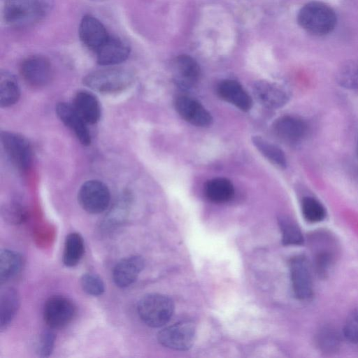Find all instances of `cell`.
Segmentation results:
<instances>
[{
  "mask_svg": "<svg viewBox=\"0 0 358 358\" xmlns=\"http://www.w3.org/2000/svg\"><path fill=\"white\" fill-rule=\"evenodd\" d=\"M173 75L176 82L180 86L191 87L199 80L201 70L196 61L187 55H181L173 61Z\"/></svg>",
  "mask_w": 358,
  "mask_h": 358,
  "instance_id": "obj_17",
  "label": "cell"
},
{
  "mask_svg": "<svg viewBox=\"0 0 358 358\" xmlns=\"http://www.w3.org/2000/svg\"><path fill=\"white\" fill-rule=\"evenodd\" d=\"M79 37L89 49L96 51L109 38L103 24L92 15H85L79 25Z\"/></svg>",
  "mask_w": 358,
  "mask_h": 358,
  "instance_id": "obj_13",
  "label": "cell"
},
{
  "mask_svg": "<svg viewBox=\"0 0 358 358\" xmlns=\"http://www.w3.org/2000/svg\"><path fill=\"white\" fill-rule=\"evenodd\" d=\"M20 89L15 77L8 71L0 73V105L2 108L10 107L17 102Z\"/></svg>",
  "mask_w": 358,
  "mask_h": 358,
  "instance_id": "obj_24",
  "label": "cell"
},
{
  "mask_svg": "<svg viewBox=\"0 0 358 358\" xmlns=\"http://www.w3.org/2000/svg\"><path fill=\"white\" fill-rule=\"evenodd\" d=\"M80 285L85 292L94 296H100L105 292L103 280L92 273L83 274L80 278Z\"/></svg>",
  "mask_w": 358,
  "mask_h": 358,
  "instance_id": "obj_31",
  "label": "cell"
},
{
  "mask_svg": "<svg viewBox=\"0 0 358 358\" xmlns=\"http://www.w3.org/2000/svg\"><path fill=\"white\" fill-rule=\"evenodd\" d=\"M43 12L40 0H5L3 17L14 27H24L36 22Z\"/></svg>",
  "mask_w": 358,
  "mask_h": 358,
  "instance_id": "obj_4",
  "label": "cell"
},
{
  "mask_svg": "<svg viewBox=\"0 0 358 358\" xmlns=\"http://www.w3.org/2000/svg\"><path fill=\"white\" fill-rule=\"evenodd\" d=\"M72 106L87 124H96L101 117V107L96 97L86 90L78 91Z\"/></svg>",
  "mask_w": 358,
  "mask_h": 358,
  "instance_id": "obj_20",
  "label": "cell"
},
{
  "mask_svg": "<svg viewBox=\"0 0 358 358\" xmlns=\"http://www.w3.org/2000/svg\"><path fill=\"white\" fill-rule=\"evenodd\" d=\"M217 92L224 101L235 106L242 111H248L252 106L250 95L236 80H224L217 85Z\"/></svg>",
  "mask_w": 358,
  "mask_h": 358,
  "instance_id": "obj_18",
  "label": "cell"
},
{
  "mask_svg": "<svg viewBox=\"0 0 358 358\" xmlns=\"http://www.w3.org/2000/svg\"><path fill=\"white\" fill-rule=\"evenodd\" d=\"M43 319L50 329H60L68 326L76 314L73 302L63 296H53L45 302Z\"/></svg>",
  "mask_w": 358,
  "mask_h": 358,
  "instance_id": "obj_7",
  "label": "cell"
},
{
  "mask_svg": "<svg viewBox=\"0 0 358 358\" xmlns=\"http://www.w3.org/2000/svg\"><path fill=\"white\" fill-rule=\"evenodd\" d=\"M344 336L352 343H358V308L348 316L344 328Z\"/></svg>",
  "mask_w": 358,
  "mask_h": 358,
  "instance_id": "obj_34",
  "label": "cell"
},
{
  "mask_svg": "<svg viewBox=\"0 0 358 358\" xmlns=\"http://www.w3.org/2000/svg\"><path fill=\"white\" fill-rule=\"evenodd\" d=\"M317 343L319 347L324 352H333L339 345L338 334L331 328H323L317 335Z\"/></svg>",
  "mask_w": 358,
  "mask_h": 358,
  "instance_id": "obj_32",
  "label": "cell"
},
{
  "mask_svg": "<svg viewBox=\"0 0 358 358\" xmlns=\"http://www.w3.org/2000/svg\"><path fill=\"white\" fill-rule=\"evenodd\" d=\"M90 1H106V0H90Z\"/></svg>",
  "mask_w": 358,
  "mask_h": 358,
  "instance_id": "obj_35",
  "label": "cell"
},
{
  "mask_svg": "<svg viewBox=\"0 0 358 358\" xmlns=\"http://www.w3.org/2000/svg\"><path fill=\"white\" fill-rule=\"evenodd\" d=\"M1 215L8 223L17 224L22 223L27 218L25 208L17 202H10L1 208Z\"/></svg>",
  "mask_w": 358,
  "mask_h": 358,
  "instance_id": "obj_30",
  "label": "cell"
},
{
  "mask_svg": "<svg viewBox=\"0 0 358 358\" xmlns=\"http://www.w3.org/2000/svg\"><path fill=\"white\" fill-rule=\"evenodd\" d=\"M95 52L98 64L109 66L125 61L129 55L130 48L123 40L109 36Z\"/></svg>",
  "mask_w": 358,
  "mask_h": 358,
  "instance_id": "obj_14",
  "label": "cell"
},
{
  "mask_svg": "<svg viewBox=\"0 0 358 358\" xmlns=\"http://www.w3.org/2000/svg\"><path fill=\"white\" fill-rule=\"evenodd\" d=\"M137 311L139 317L150 327H161L169 322L174 311L172 299L166 295L151 293L143 296L138 301Z\"/></svg>",
  "mask_w": 358,
  "mask_h": 358,
  "instance_id": "obj_3",
  "label": "cell"
},
{
  "mask_svg": "<svg viewBox=\"0 0 358 358\" xmlns=\"http://www.w3.org/2000/svg\"><path fill=\"white\" fill-rule=\"evenodd\" d=\"M292 289L295 296L300 300L312 297L313 285L310 264L303 255L293 257L289 264Z\"/></svg>",
  "mask_w": 358,
  "mask_h": 358,
  "instance_id": "obj_9",
  "label": "cell"
},
{
  "mask_svg": "<svg viewBox=\"0 0 358 358\" xmlns=\"http://www.w3.org/2000/svg\"><path fill=\"white\" fill-rule=\"evenodd\" d=\"M176 111L186 122L200 127L211 125L213 117L204 106L196 99L185 95L176 98Z\"/></svg>",
  "mask_w": 358,
  "mask_h": 358,
  "instance_id": "obj_11",
  "label": "cell"
},
{
  "mask_svg": "<svg viewBox=\"0 0 358 358\" xmlns=\"http://www.w3.org/2000/svg\"><path fill=\"white\" fill-rule=\"evenodd\" d=\"M279 225L282 233V241L285 245H301L303 242V234L296 223L286 217L279 219Z\"/></svg>",
  "mask_w": 358,
  "mask_h": 358,
  "instance_id": "obj_27",
  "label": "cell"
},
{
  "mask_svg": "<svg viewBox=\"0 0 358 358\" xmlns=\"http://www.w3.org/2000/svg\"><path fill=\"white\" fill-rule=\"evenodd\" d=\"M206 197L212 202L222 203L230 201L234 195L231 182L225 178L209 180L205 185Z\"/></svg>",
  "mask_w": 358,
  "mask_h": 358,
  "instance_id": "obj_22",
  "label": "cell"
},
{
  "mask_svg": "<svg viewBox=\"0 0 358 358\" xmlns=\"http://www.w3.org/2000/svg\"><path fill=\"white\" fill-rule=\"evenodd\" d=\"M143 259L137 255L129 256L116 264L113 271L115 284L121 288L132 285L144 268Z\"/></svg>",
  "mask_w": 358,
  "mask_h": 358,
  "instance_id": "obj_15",
  "label": "cell"
},
{
  "mask_svg": "<svg viewBox=\"0 0 358 358\" xmlns=\"http://www.w3.org/2000/svg\"><path fill=\"white\" fill-rule=\"evenodd\" d=\"M78 201L82 208L88 213L99 214L110 205V190L103 182L90 180L81 185L78 193Z\"/></svg>",
  "mask_w": 358,
  "mask_h": 358,
  "instance_id": "obj_5",
  "label": "cell"
},
{
  "mask_svg": "<svg viewBox=\"0 0 358 358\" xmlns=\"http://www.w3.org/2000/svg\"><path fill=\"white\" fill-rule=\"evenodd\" d=\"M273 127L280 138L291 143L301 140L307 131V125L304 121L291 115H285L276 119Z\"/></svg>",
  "mask_w": 358,
  "mask_h": 358,
  "instance_id": "obj_19",
  "label": "cell"
},
{
  "mask_svg": "<svg viewBox=\"0 0 358 358\" xmlns=\"http://www.w3.org/2000/svg\"><path fill=\"white\" fill-rule=\"evenodd\" d=\"M337 82L347 89L358 88V62L350 61L344 64L338 70Z\"/></svg>",
  "mask_w": 358,
  "mask_h": 358,
  "instance_id": "obj_28",
  "label": "cell"
},
{
  "mask_svg": "<svg viewBox=\"0 0 358 358\" xmlns=\"http://www.w3.org/2000/svg\"><path fill=\"white\" fill-rule=\"evenodd\" d=\"M85 252V243L82 236L77 232L68 234L64 242L63 263L68 267L76 266Z\"/></svg>",
  "mask_w": 358,
  "mask_h": 358,
  "instance_id": "obj_25",
  "label": "cell"
},
{
  "mask_svg": "<svg viewBox=\"0 0 358 358\" xmlns=\"http://www.w3.org/2000/svg\"><path fill=\"white\" fill-rule=\"evenodd\" d=\"M23 259L17 252L3 249L0 252V282L5 283L15 278L22 270Z\"/></svg>",
  "mask_w": 358,
  "mask_h": 358,
  "instance_id": "obj_23",
  "label": "cell"
},
{
  "mask_svg": "<svg viewBox=\"0 0 358 358\" xmlns=\"http://www.w3.org/2000/svg\"><path fill=\"white\" fill-rule=\"evenodd\" d=\"M257 100L264 106L275 109L283 106L288 101L289 96L281 86L268 81H258L253 87Z\"/></svg>",
  "mask_w": 358,
  "mask_h": 358,
  "instance_id": "obj_16",
  "label": "cell"
},
{
  "mask_svg": "<svg viewBox=\"0 0 358 358\" xmlns=\"http://www.w3.org/2000/svg\"><path fill=\"white\" fill-rule=\"evenodd\" d=\"M55 334L51 330L43 331L36 344V352L41 357H49L54 348Z\"/></svg>",
  "mask_w": 358,
  "mask_h": 358,
  "instance_id": "obj_33",
  "label": "cell"
},
{
  "mask_svg": "<svg viewBox=\"0 0 358 358\" xmlns=\"http://www.w3.org/2000/svg\"><path fill=\"white\" fill-rule=\"evenodd\" d=\"M252 142L257 150L270 162L280 168L286 167V157L278 146L260 136H252Z\"/></svg>",
  "mask_w": 358,
  "mask_h": 358,
  "instance_id": "obj_26",
  "label": "cell"
},
{
  "mask_svg": "<svg viewBox=\"0 0 358 358\" xmlns=\"http://www.w3.org/2000/svg\"><path fill=\"white\" fill-rule=\"evenodd\" d=\"M55 111L60 121L73 132L80 143L83 145H89L91 143L87 124L72 105L65 102L58 103Z\"/></svg>",
  "mask_w": 358,
  "mask_h": 358,
  "instance_id": "obj_12",
  "label": "cell"
},
{
  "mask_svg": "<svg viewBox=\"0 0 358 358\" xmlns=\"http://www.w3.org/2000/svg\"><path fill=\"white\" fill-rule=\"evenodd\" d=\"M20 306V296L17 290L6 287L0 295V329H7Z\"/></svg>",
  "mask_w": 358,
  "mask_h": 358,
  "instance_id": "obj_21",
  "label": "cell"
},
{
  "mask_svg": "<svg viewBox=\"0 0 358 358\" xmlns=\"http://www.w3.org/2000/svg\"><path fill=\"white\" fill-rule=\"evenodd\" d=\"M20 72L24 82L33 87L45 86L52 75L50 61L41 55H33L24 59Z\"/></svg>",
  "mask_w": 358,
  "mask_h": 358,
  "instance_id": "obj_10",
  "label": "cell"
},
{
  "mask_svg": "<svg viewBox=\"0 0 358 358\" xmlns=\"http://www.w3.org/2000/svg\"><path fill=\"white\" fill-rule=\"evenodd\" d=\"M133 74L127 69L108 67L87 74L83 80L85 85L102 94L120 92L133 82Z\"/></svg>",
  "mask_w": 358,
  "mask_h": 358,
  "instance_id": "obj_2",
  "label": "cell"
},
{
  "mask_svg": "<svg viewBox=\"0 0 358 358\" xmlns=\"http://www.w3.org/2000/svg\"><path fill=\"white\" fill-rule=\"evenodd\" d=\"M1 142L6 156L20 171L28 170L32 164V150L22 136L10 131L1 133Z\"/></svg>",
  "mask_w": 358,
  "mask_h": 358,
  "instance_id": "obj_8",
  "label": "cell"
},
{
  "mask_svg": "<svg viewBox=\"0 0 358 358\" xmlns=\"http://www.w3.org/2000/svg\"><path fill=\"white\" fill-rule=\"evenodd\" d=\"M301 211L304 218L310 222H318L326 216L322 204L313 197H304L301 202Z\"/></svg>",
  "mask_w": 358,
  "mask_h": 358,
  "instance_id": "obj_29",
  "label": "cell"
},
{
  "mask_svg": "<svg viewBox=\"0 0 358 358\" xmlns=\"http://www.w3.org/2000/svg\"><path fill=\"white\" fill-rule=\"evenodd\" d=\"M196 328L191 321L184 320L168 326L157 334L159 343L169 349L185 351L192 348Z\"/></svg>",
  "mask_w": 358,
  "mask_h": 358,
  "instance_id": "obj_6",
  "label": "cell"
},
{
  "mask_svg": "<svg viewBox=\"0 0 358 358\" xmlns=\"http://www.w3.org/2000/svg\"><path fill=\"white\" fill-rule=\"evenodd\" d=\"M357 152L358 154V141H357Z\"/></svg>",
  "mask_w": 358,
  "mask_h": 358,
  "instance_id": "obj_36",
  "label": "cell"
},
{
  "mask_svg": "<svg viewBox=\"0 0 358 358\" xmlns=\"http://www.w3.org/2000/svg\"><path fill=\"white\" fill-rule=\"evenodd\" d=\"M299 24L307 32L315 36L331 33L337 23V16L329 5L317 1L306 3L297 15Z\"/></svg>",
  "mask_w": 358,
  "mask_h": 358,
  "instance_id": "obj_1",
  "label": "cell"
}]
</instances>
